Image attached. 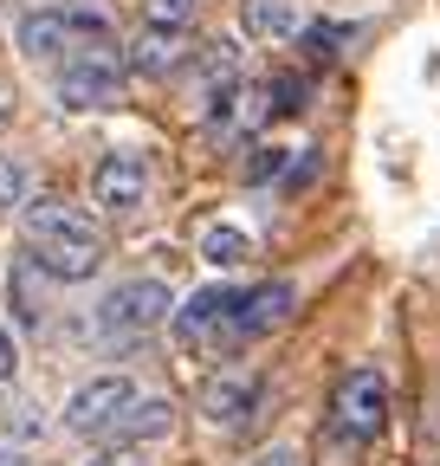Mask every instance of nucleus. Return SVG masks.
<instances>
[{
  "mask_svg": "<svg viewBox=\"0 0 440 466\" xmlns=\"http://www.w3.org/2000/svg\"><path fill=\"white\" fill-rule=\"evenodd\" d=\"M0 130H7V110H0Z\"/></svg>",
  "mask_w": 440,
  "mask_h": 466,
  "instance_id": "24",
  "label": "nucleus"
},
{
  "mask_svg": "<svg viewBox=\"0 0 440 466\" xmlns=\"http://www.w3.org/2000/svg\"><path fill=\"white\" fill-rule=\"evenodd\" d=\"M0 466H26V460H20V447H0Z\"/></svg>",
  "mask_w": 440,
  "mask_h": 466,
  "instance_id": "23",
  "label": "nucleus"
},
{
  "mask_svg": "<svg viewBox=\"0 0 440 466\" xmlns=\"http://www.w3.org/2000/svg\"><path fill=\"white\" fill-rule=\"evenodd\" d=\"M330 415H337V434L375 441L382 428H389V376H382V370H344Z\"/></svg>",
  "mask_w": 440,
  "mask_h": 466,
  "instance_id": "5",
  "label": "nucleus"
},
{
  "mask_svg": "<svg viewBox=\"0 0 440 466\" xmlns=\"http://www.w3.org/2000/svg\"><path fill=\"white\" fill-rule=\"evenodd\" d=\"M20 227H26V247H33V266L45 279H65V285H85L97 266H104V233L91 214H78L72 201L59 195H33L20 208Z\"/></svg>",
  "mask_w": 440,
  "mask_h": 466,
  "instance_id": "1",
  "label": "nucleus"
},
{
  "mask_svg": "<svg viewBox=\"0 0 440 466\" xmlns=\"http://www.w3.org/2000/svg\"><path fill=\"white\" fill-rule=\"evenodd\" d=\"M201 0H143V20L149 26H195Z\"/></svg>",
  "mask_w": 440,
  "mask_h": 466,
  "instance_id": "17",
  "label": "nucleus"
},
{
  "mask_svg": "<svg viewBox=\"0 0 440 466\" xmlns=\"http://www.w3.org/2000/svg\"><path fill=\"white\" fill-rule=\"evenodd\" d=\"M240 26H246V39L279 46V39L305 33V14H298V0H240Z\"/></svg>",
  "mask_w": 440,
  "mask_h": 466,
  "instance_id": "13",
  "label": "nucleus"
},
{
  "mask_svg": "<svg viewBox=\"0 0 440 466\" xmlns=\"http://www.w3.org/2000/svg\"><path fill=\"white\" fill-rule=\"evenodd\" d=\"M91 201H97L110 220L136 214V208L149 201V168H143V156H130V149H110V156L91 168Z\"/></svg>",
  "mask_w": 440,
  "mask_h": 466,
  "instance_id": "8",
  "label": "nucleus"
},
{
  "mask_svg": "<svg viewBox=\"0 0 440 466\" xmlns=\"http://www.w3.org/2000/svg\"><path fill=\"white\" fill-rule=\"evenodd\" d=\"M195 72H201V97H207V91H220V85H240V78H246V58H240L234 39H207L201 58H195Z\"/></svg>",
  "mask_w": 440,
  "mask_h": 466,
  "instance_id": "14",
  "label": "nucleus"
},
{
  "mask_svg": "<svg viewBox=\"0 0 440 466\" xmlns=\"http://www.w3.org/2000/svg\"><path fill=\"white\" fill-rule=\"evenodd\" d=\"M234 305H240V291L234 285H207L195 291V299L175 305V343L188 350V357H220V350H240L234 343Z\"/></svg>",
  "mask_w": 440,
  "mask_h": 466,
  "instance_id": "4",
  "label": "nucleus"
},
{
  "mask_svg": "<svg viewBox=\"0 0 440 466\" xmlns=\"http://www.w3.org/2000/svg\"><path fill=\"white\" fill-rule=\"evenodd\" d=\"M14 370H20V343L14 330H0V382H14Z\"/></svg>",
  "mask_w": 440,
  "mask_h": 466,
  "instance_id": "20",
  "label": "nucleus"
},
{
  "mask_svg": "<svg viewBox=\"0 0 440 466\" xmlns=\"http://www.w3.org/2000/svg\"><path fill=\"white\" fill-rule=\"evenodd\" d=\"M20 52L26 58H78V52H110V20L91 7H45L20 20Z\"/></svg>",
  "mask_w": 440,
  "mask_h": 466,
  "instance_id": "3",
  "label": "nucleus"
},
{
  "mask_svg": "<svg viewBox=\"0 0 440 466\" xmlns=\"http://www.w3.org/2000/svg\"><path fill=\"white\" fill-rule=\"evenodd\" d=\"M253 408H259V376H253V370H220V376H207V389H201V415H207L214 428H240V421H253Z\"/></svg>",
  "mask_w": 440,
  "mask_h": 466,
  "instance_id": "10",
  "label": "nucleus"
},
{
  "mask_svg": "<svg viewBox=\"0 0 440 466\" xmlns=\"http://www.w3.org/2000/svg\"><path fill=\"white\" fill-rule=\"evenodd\" d=\"M182 58H188V26H143V33L130 39V58H124V66H130L136 78H169Z\"/></svg>",
  "mask_w": 440,
  "mask_h": 466,
  "instance_id": "11",
  "label": "nucleus"
},
{
  "mask_svg": "<svg viewBox=\"0 0 440 466\" xmlns=\"http://www.w3.org/2000/svg\"><path fill=\"white\" fill-rule=\"evenodd\" d=\"M130 401H136V382H130V376H97V382H85V389L65 401V428L85 434V441H104Z\"/></svg>",
  "mask_w": 440,
  "mask_h": 466,
  "instance_id": "7",
  "label": "nucleus"
},
{
  "mask_svg": "<svg viewBox=\"0 0 440 466\" xmlns=\"http://www.w3.org/2000/svg\"><path fill=\"white\" fill-rule=\"evenodd\" d=\"M124 78H130V66L117 52H78L59 72V104L65 110H110L124 97Z\"/></svg>",
  "mask_w": 440,
  "mask_h": 466,
  "instance_id": "6",
  "label": "nucleus"
},
{
  "mask_svg": "<svg viewBox=\"0 0 440 466\" xmlns=\"http://www.w3.org/2000/svg\"><path fill=\"white\" fill-rule=\"evenodd\" d=\"M253 466H298V453H292V447H272V453H259Z\"/></svg>",
  "mask_w": 440,
  "mask_h": 466,
  "instance_id": "21",
  "label": "nucleus"
},
{
  "mask_svg": "<svg viewBox=\"0 0 440 466\" xmlns=\"http://www.w3.org/2000/svg\"><path fill=\"white\" fill-rule=\"evenodd\" d=\"M169 318H175V299H169L162 279H124L117 291H104V305L91 311V337L97 343H136Z\"/></svg>",
  "mask_w": 440,
  "mask_h": 466,
  "instance_id": "2",
  "label": "nucleus"
},
{
  "mask_svg": "<svg viewBox=\"0 0 440 466\" xmlns=\"http://www.w3.org/2000/svg\"><path fill=\"white\" fill-rule=\"evenodd\" d=\"M292 311H298V285H285V279L246 285V291H240V305H234V343L272 337V330H279Z\"/></svg>",
  "mask_w": 440,
  "mask_h": 466,
  "instance_id": "9",
  "label": "nucleus"
},
{
  "mask_svg": "<svg viewBox=\"0 0 440 466\" xmlns=\"http://www.w3.org/2000/svg\"><path fill=\"white\" fill-rule=\"evenodd\" d=\"M201 259L207 266H246L253 259V240H246L240 227H207L201 233Z\"/></svg>",
  "mask_w": 440,
  "mask_h": 466,
  "instance_id": "15",
  "label": "nucleus"
},
{
  "mask_svg": "<svg viewBox=\"0 0 440 466\" xmlns=\"http://www.w3.org/2000/svg\"><path fill=\"white\" fill-rule=\"evenodd\" d=\"M305 46H311L317 58H337V46H344V26H305Z\"/></svg>",
  "mask_w": 440,
  "mask_h": 466,
  "instance_id": "19",
  "label": "nucleus"
},
{
  "mask_svg": "<svg viewBox=\"0 0 440 466\" xmlns=\"http://www.w3.org/2000/svg\"><path fill=\"white\" fill-rule=\"evenodd\" d=\"M33 201V168L20 156H0V214H14Z\"/></svg>",
  "mask_w": 440,
  "mask_h": 466,
  "instance_id": "16",
  "label": "nucleus"
},
{
  "mask_svg": "<svg viewBox=\"0 0 440 466\" xmlns=\"http://www.w3.org/2000/svg\"><path fill=\"white\" fill-rule=\"evenodd\" d=\"M285 162H292V149H259L246 162V182H272V175H285Z\"/></svg>",
  "mask_w": 440,
  "mask_h": 466,
  "instance_id": "18",
  "label": "nucleus"
},
{
  "mask_svg": "<svg viewBox=\"0 0 440 466\" xmlns=\"http://www.w3.org/2000/svg\"><path fill=\"white\" fill-rule=\"evenodd\" d=\"M169 428H175V408L162 401V395H136V401L124 408V415H117V428H110L104 441H110V447H143V441H162Z\"/></svg>",
  "mask_w": 440,
  "mask_h": 466,
  "instance_id": "12",
  "label": "nucleus"
},
{
  "mask_svg": "<svg viewBox=\"0 0 440 466\" xmlns=\"http://www.w3.org/2000/svg\"><path fill=\"white\" fill-rule=\"evenodd\" d=\"M91 466H136V460H130V453H124V447H117V453H97V460H91Z\"/></svg>",
  "mask_w": 440,
  "mask_h": 466,
  "instance_id": "22",
  "label": "nucleus"
}]
</instances>
